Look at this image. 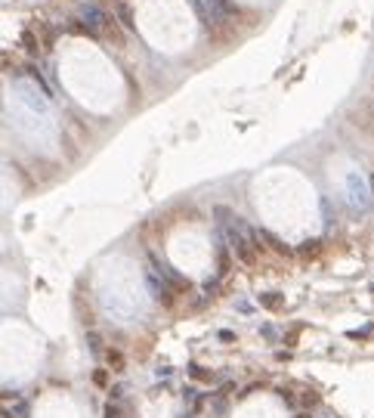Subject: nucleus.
<instances>
[{
  "label": "nucleus",
  "mask_w": 374,
  "mask_h": 418,
  "mask_svg": "<svg viewBox=\"0 0 374 418\" xmlns=\"http://www.w3.org/2000/svg\"><path fill=\"white\" fill-rule=\"evenodd\" d=\"M226 239H229V248L235 254V260L247 270H257L260 267V257L263 251L257 248V239H254V230H247L244 223H226Z\"/></svg>",
  "instance_id": "nucleus-1"
},
{
  "label": "nucleus",
  "mask_w": 374,
  "mask_h": 418,
  "mask_svg": "<svg viewBox=\"0 0 374 418\" xmlns=\"http://www.w3.org/2000/svg\"><path fill=\"white\" fill-rule=\"evenodd\" d=\"M81 19L96 31V37H105V41L111 44H124V31H121V22L115 19V13H108V10H99V7H84Z\"/></svg>",
  "instance_id": "nucleus-2"
},
{
  "label": "nucleus",
  "mask_w": 374,
  "mask_h": 418,
  "mask_svg": "<svg viewBox=\"0 0 374 418\" xmlns=\"http://www.w3.org/2000/svg\"><path fill=\"white\" fill-rule=\"evenodd\" d=\"M254 239H257V248H260V251H272L275 257H285V260L294 257V248H291L288 242H282L275 233L263 230V226H260V230H254Z\"/></svg>",
  "instance_id": "nucleus-3"
},
{
  "label": "nucleus",
  "mask_w": 374,
  "mask_h": 418,
  "mask_svg": "<svg viewBox=\"0 0 374 418\" xmlns=\"http://www.w3.org/2000/svg\"><path fill=\"white\" fill-rule=\"evenodd\" d=\"M19 44H22V50H25L28 56H41V37H37L31 28H25V31L19 34Z\"/></svg>",
  "instance_id": "nucleus-4"
},
{
  "label": "nucleus",
  "mask_w": 374,
  "mask_h": 418,
  "mask_svg": "<svg viewBox=\"0 0 374 418\" xmlns=\"http://www.w3.org/2000/svg\"><path fill=\"white\" fill-rule=\"evenodd\" d=\"M105 363H108L111 372H124V369H127V356H124V350H118V347H105Z\"/></svg>",
  "instance_id": "nucleus-5"
},
{
  "label": "nucleus",
  "mask_w": 374,
  "mask_h": 418,
  "mask_svg": "<svg viewBox=\"0 0 374 418\" xmlns=\"http://www.w3.org/2000/svg\"><path fill=\"white\" fill-rule=\"evenodd\" d=\"M115 19L121 22V28H133V7L127 0H118L115 4Z\"/></svg>",
  "instance_id": "nucleus-6"
},
{
  "label": "nucleus",
  "mask_w": 374,
  "mask_h": 418,
  "mask_svg": "<svg viewBox=\"0 0 374 418\" xmlns=\"http://www.w3.org/2000/svg\"><path fill=\"white\" fill-rule=\"evenodd\" d=\"M294 254L300 257V260H316V257L322 254V242H319V239H309V242H303L300 248H297Z\"/></svg>",
  "instance_id": "nucleus-7"
},
{
  "label": "nucleus",
  "mask_w": 374,
  "mask_h": 418,
  "mask_svg": "<svg viewBox=\"0 0 374 418\" xmlns=\"http://www.w3.org/2000/svg\"><path fill=\"white\" fill-rule=\"evenodd\" d=\"M260 303H263L266 310H282L285 297H282V291H263V294H260Z\"/></svg>",
  "instance_id": "nucleus-8"
},
{
  "label": "nucleus",
  "mask_w": 374,
  "mask_h": 418,
  "mask_svg": "<svg viewBox=\"0 0 374 418\" xmlns=\"http://www.w3.org/2000/svg\"><path fill=\"white\" fill-rule=\"evenodd\" d=\"M297 403H300L303 409H316L322 403V397H319V391H300L297 394Z\"/></svg>",
  "instance_id": "nucleus-9"
},
{
  "label": "nucleus",
  "mask_w": 374,
  "mask_h": 418,
  "mask_svg": "<svg viewBox=\"0 0 374 418\" xmlns=\"http://www.w3.org/2000/svg\"><path fill=\"white\" fill-rule=\"evenodd\" d=\"M216 260H220V270H216V276H220V279H226V276H229V270H232V257H229V251H226V248H220Z\"/></svg>",
  "instance_id": "nucleus-10"
},
{
  "label": "nucleus",
  "mask_w": 374,
  "mask_h": 418,
  "mask_svg": "<svg viewBox=\"0 0 374 418\" xmlns=\"http://www.w3.org/2000/svg\"><path fill=\"white\" fill-rule=\"evenodd\" d=\"M68 31H71V34H81V37H96V31H93L84 19H74V22H68Z\"/></svg>",
  "instance_id": "nucleus-11"
},
{
  "label": "nucleus",
  "mask_w": 374,
  "mask_h": 418,
  "mask_svg": "<svg viewBox=\"0 0 374 418\" xmlns=\"http://www.w3.org/2000/svg\"><path fill=\"white\" fill-rule=\"evenodd\" d=\"M90 381H93V384H96L99 391H108V369H93Z\"/></svg>",
  "instance_id": "nucleus-12"
},
{
  "label": "nucleus",
  "mask_w": 374,
  "mask_h": 418,
  "mask_svg": "<svg viewBox=\"0 0 374 418\" xmlns=\"http://www.w3.org/2000/svg\"><path fill=\"white\" fill-rule=\"evenodd\" d=\"M189 378H195V381H210L213 375H210L207 369H201L198 363H189Z\"/></svg>",
  "instance_id": "nucleus-13"
},
{
  "label": "nucleus",
  "mask_w": 374,
  "mask_h": 418,
  "mask_svg": "<svg viewBox=\"0 0 374 418\" xmlns=\"http://www.w3.org/2000/svg\"><path fill=\"white\" fill-rule=\"evenodd\" d=\"M102 418H124V415H121V406H118V403H105Z\"/></svg>",
  "instance_id": "nucleus-14"
},
{
  "label": "nucleus",
  "mask_w": 374,
  "mask_h": 418,
  "mask_svg": "<svg viewBox=\"0 0 374 418\" xmlns=\"http://www.w3.org/2000/svg\"><path fill=\"white\" fill-rule=\"evenodd\" d=\"M278 400H282V403H288V406H297V394H294V391H288V387H278Z\"/></svg>",
  "instance_id": "nucleus-15"
},
{
  "label": "nucleus",
  "mask_w": 374,
  "mask_h": 418,
  "mask_svg": "<svg viewBox=\"0 0 374 418\" xmlns=\"http://www.w3.org/2000/svg\"><path fill=\"white\" fill-rule=\"evenodd\" d=\"M371 196H374V177H371Z\"/></svg>",
  "instance_id": "nucleus-16"
},
{
  "label": "nucleus",
  "mask_w": 374,
  "mask_h": 418,
  "mask_svg": "<svg viewBox=\"0 0 374 418\" xmlns=\"http://www.w3.org/2000/svg\"><path fill=\"white\" fill-rule=\"evenodd\" d=\"M297 418H306V415H297Z\"/></svg>",
  "instance_id": "nucleus-17"
},
{
  "label": "nucleus",
  "mask_w": 374,
  "mask_h": 418,
  "mask_svg": "<svg viewBox=\"0 0 374 418\" xmlns=\"http://www.w3.org/2000/svg\"><path fill=\"white\" fill-rule=\"evenodd\" d=\"M0 418H4V412H0Z\"/></svg>",
  "instance_id": "nucleus-18"
}]
</instances>
